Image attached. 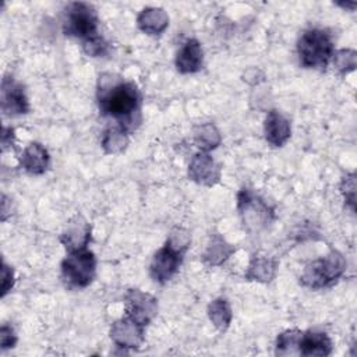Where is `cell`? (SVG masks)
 <instances>
[{
	"label": "cell",
	"mask_w": 357,
	"mask_h": 357,
	"mask_svg": "<svg viewBox=\"0 0 357 357\" xmlns=\"http://www.w3.org/2000/svg\"><path fill=\"white\" fill-rule=\"evenodd\" d=\"M96 99L102 116L110 117L128 132L141 121V92L134 81L103 74L99 77Z\"/></svg>",
	"instance_id": "1"
},
{
	"label": "cell",
	"mask_w": 357,
	"mask_h": 357,
	"mask_svg": "<svg viewBox=\"0 0 357 357\" xmlns=\"http://www.w3.org/2000/svg\"><path fill=\"white\" fill-rule=\"evenodd\" d=\"M190 243L191 238L185 230L176 229L170 233L163 247L153 254L149 265V275L156 283L166 284L174 278L183 264Z\"/></svg>",
	"instance_id": "2"
},
{
	"label": "cell",
	"mask_w": 357,
	"mask_h": 357,
	"mask_svg": "<svg viewBox=\"0 0 357 357\" xmlns=\"http://www.w3.org/2000/svg\"><path fill=\"white\" fill-rule=\"evenodd\" d=\"M335 43L332 35L321 28H310L297 40V56L304 68L326 70L333 59Z\"/></svg>",
	"instance_id": "3"
},
{
	"label": "cell",
	"mask_w": 357,
	"mask_h": 357,
	"mask_svg": "<svg viewBox=\"0 0 357 357\" xmlns=\"http://www.w3.org/2000/svg\"><path fill=\"white\" fill-rule=\"evenodd\" d=\"M343 255L332 250L328 255L307 264L300 275V283L311 290H319L333 286L346 271Z\"/></svg>",
	"instance_id": "4"
},
{
	"label": "cell",
	"mask_w": 357,
	"mask_h": 357,
	"mask_svg": "<svg viewBox=\"0 0 357 357\" xmlns=\"http://www.w3.org/2000/svg\"><path fill=\"white\" fill-rule=\"evenodd\" d=\"M63 32L66 36L79 39L81 45L99 38V17L95 7L84 1L70 3L64 10Z\"/></svg>",
	"instance_id": "5"
},
{
	"label": "cell",
	"mask_w": 357,
	"mask_h": 357,
	"mask_svg": "<svg viewBox=\"0 0 357 357\" xmlns=\"http://www.w3.org/2000/svg\"><path fill=\"white\" fill-rule=\"evenodd\" d=\"M237 211L248 233H259L275 219L273 209L250 188H241L237 192Z\"/></svg>",
	"instance_id": "6"
},
{
	"label": "cell",
	"mask_w": 357,
	"mask_h": 357,
	"mask_svg": "<svg viewBox=\"0 0 357 357\" xmlns=\"http://www.w3.org/2000/svg\"><path fill=\"white\" fill-rule=\"evenodd\" d=\"M60 268L61 279L68 289H85L95 279L96 257L88 248L73 251L61 261Z\"/></svg>",
	"instance_id": "7"
},
{
	"label": "cell",
	"mask_w": 357,
	"mask_h": 357,
	"mask_svg": "<svg viewBox=\"0 0 357 357\" xmlns=\"http://www.w3.org/2000/svg\"><path fill=\"white\" fill-rule=\"evenodd\" d=\"M124 312L128 318L146 326L158 314V298L139 289H128L124 294Z\"/></svg>",
	"instance_id": "8"
},
{
	"label": "cell",
	"mask_w": 357,
	"mask_h": 357,
	"mask_svg": "<svg viewBox=\"0 0 357 357\" xmlns=\"http://www.w3.org/2000/svg\"><path fill=\"white\" fill-rule=\"evenodd\" d=\"M31 105L25 89L15 78L6 75L1 81V112L4 116L15 117L29 113Z\"/></svg>",
	"instance_id": "9"
},
{
	"label": "cell",
	"mask_w": 357,
	"mask_h": 357,
	"mask_svg": "<svg viewBox=\"0 0 357 357\" xmlns=\"http://www.w3.org/2000/svg\"><path fill=\"white\" fill-rule=\"evenodd\" d=\"M109 336L117 347L137 350L145 340V326L124 315L112 324Z\"/></svg>",
	"instance_id": "10"
},
{
	"label": "cell",
	"mask_w": 357,
	"mask_h": 357,
	"mask_svg": "<svg viewBox=\"0 0 357 357\" xmlns=\"http://www.w3.org/2000/svg\"><path fill=\"white\" fill-rule=\"evenodd\" d=\"M222 169L215 159L204 151L197 152L188 165V178L199 185L212 187L220 181Z\"/></svg>",
	"instance_id": "11"
},
{
	"label": "cell",
	"mask_w": 357,
	"mask_h": 357,
	"mask_svg": "<svg viewBox=\"0 0 357 357\" xmlns=\"http://www.w3.org/2000/svg\"><path fill=\"white\" fill-rule=\"evenodd\" d=\"M91 225L81 215H75L60 234V243L68 252L85 250L91 243Z\"/></svg>",
	"instance_id": "12"
},
{
	"label": "cell",
	"mask_w": 357,
	"mask_h": 357,
	"mask_svg": "<svg viewBox=\"0 0 357 357\" xmlns=\"http://www.w3.org/2000/svg\"><path fill=\"white\" fill-rule=\"evenodd\" d=\"M176 70L180 74H195L204 67V50L201 43L190 38L178 49L174 59Z\"/></svg>",
	"instance_id": "13"
},
{
	"label": "cell",
	"mask_w": 357,
	"mask_h": 357,
	"mask_svg": "<svg viewBox=\"0 0 357 357\" xmlns=\"http://www.w3.org/2000/svg\"><path fill=\"white\" fill-rule=\"evenodd\" d=\"M264 135L269 145L275 148L283 146L291 137L290 121L279 110H269L264 120Z\"/></svg>",
	"instance_id": "14"
},
{
	"label": "cell",
	"mask_w": 357,
	"mask_h": 357,
	"mask_svg": "<svg viewBox=\"0 0 357 357\" xmlns=\"http://www.w3.org/2000/svg\"><path fill=\"white\" fill-rule=\"evenodd\" d=\"M50 166V155L40 142H31L20 156V167L33 176H40Z\"/></svg>",
	"instance_id": "15"
},
{
	"label": "cell",
	"mask_w": 357,
	"mask_h": 357,
	"mask_svg": "<svg viewBox=\"0 0 357 357\" xmlns=\"http://www.w3.org/2000/svg\"><path fill=\"white\" fill-rule=\"evenodd\" d=\"M332 340L328 333L321 331H304L301 332L298 342L300 356H329L332 353Z\"/></svg>",
	"instance_id": "16"
},
{
	"label": "cell",
	"mask_w": 357,
	"mask_h": 357,
	"mask_svg": "<svg viewBox=\"0 0 357 357\" xmlns=\"http://www.w3.org/2000/svg\"><path fill=\"white\" fill-rule=\"evenodd\" d=\"M137 26L149 36L160 35L169 26V15L160 7H145L137 15Z\"/></svg>",
	"instance_id": "17"
},
{
	"label": "cell",
	"mask_w": 357,
	"mask_h": 357,
	"mask_svg": "<svg viewBox=\"0 0 357 357\" xmlns=\"http://www.w3.org/2000/svg\"><path fill=\"white\" fill-rule=\"evenodd\" d=\"M236 252V247L225 240L219 233H213L209 237V241L202 252L204 264L209 266H219L226 262Z\"/></svg>",
	"instance_id": "18"
},
{
	"label": "cell",
	"mask_w": 357,
	"mask_h": 357,
	"mask_svg": "<svg viewBox=\"0 0 357 357\" xmlns=\"http://www.w3.org/2000/svg\"><path fill=\"white\" fill-rule=\"evenodd\" d=\"M278 266H279V262L273 258H269L265 255H254L250 259L244 278L252 282L269 283L276 276Z\"/></svg>",
	"instance_id": "19"
},
{
	"label": "cell",
	"mask_w": 357,
	"mask_h": 357,
	"mask_svg": "<svg viewBox=\"0 0 357 357\" xmlns=\"http://www.w3.org/2000/svg\"><path fill=\"white\" fill-rule=\"evenodd\" d=\"M130 142V132L119 124L109 126L103 130L100 138V146L109 155L121 153Z\"/></svg>",
	"instance_id": "20"
},
{
	"label": "cell",
	"mask_w": 357,
	"mask_h": 357,
	"mask_svg": "<svg viewBox=\"0 0 357 357\" xmlns=\"http://www.w3.org/2000/svg\"><path fill=\"white\" fill-rule=\"evenodd\" d=\"M206 312H208L211 322L213 324V326L218 331L225 332L229 329L231 319H233V311L226 298L219 297V298H215L213 301H211Z\"/></svg>",
	"instance_id": "21"
},
{
	"label": "cell",
	"mask_w": 357,
	"mask_h": 357,
	"mask_svg": "<svg viewBox=\"0 0 357 357\" xmlns=\"http://www.w3.org/2000/svg\"><path fill=\"white\" fill-rule=\"evenodd\" d=\"M192 135L195 145L204 152H209L218 148L222 141L220 132L213 123H202L195 126Z\"/></svg>",
	"instance_id": "22"
},
{
	"label": "cell",
	"mask_w": 357,
	"mask_h": 357,
	"mask_svg": "<svg viewBox=\"0 0 357 357\" xmlns=\"http://www.w3.org/2000/svg\"><path fill=\"white\" fill-rule=\"evenodd\" d=\"M303 331L298 329H287L278 335L275 344L276 356H291L298 354V342Z\"/></svg>",
	"instance_id": "23"
},
{
	"label": "cell",
	"mask_w": 357,
	"mask_h": 357,
	"mask_svg": "<svg viewBox=\"0 0 357 357\" xmlns=\"http://www.w3.org/2000/svg\"><path fill=\"white\" fill-rule=\"evenodd\" d=\"M333 66L340 75L351 73L357 66V53L353 49H340L335 52Z\"/></svg>",
	"instance_id": "24"
},
{
	"label": "cell",
	"mask_w": 357,
	"mask_h": 357,
	"mask_svg": "<svg viewBox=\"0 0 357 357\" xmlns=\"http://www.w3.org/2000/svg\"><path fill=\"white\" fill-rule=\"evenodd\" d=\"M340 191L344 197V201L354 211V205H356V174L354 173L343 177L340 184Z\"/></svg>",
	"instance_id": "25"
},
{
	"label": "cell",
	"mask_w": 357,
	"mask_h": 357,
	"mask_svg": "<svg viewBox=\"0 0 357 357\" xmlns=\"http://www.w3.org/2000/svg\"><path fill=\"white\" fill-rule=\"evenodd\" d=\"M18 337L15 335V331L13 329V326L3 324L0 328V346L1 350H7V349H13L17 343Z\"/></svg>",
	"instance_id": "26"
},
{
	"label": "cell",
	"mask_w": 357,
	"mask_h": 357,
	"mask_svg": "<svg viewBox=\"0 0 357 357\" xmlns=\"http://www.w3.org/2000/svg\"><path fill=\"white\" fill-rule=\"evenodd\" d=\"M1 297H4L14 286L15 283V275H14V269L11 266H8L6 262H3L1 266Z\"/></svg>",
	"instance_id": "27"
},
{
	"label": "cell",
	"mask_w": 357,
	"mask_h": 357,
	"mask_svg": "<svg viewBox=\"0 0 357 357\" xmlns=\"http://www.w3.org/2000/svg\"><path fill=\"white\" fill-rule=\"evenodd\" d=\"M15 141V134H14V128L11 127H3L1 131V145H3V151H6L7 148H11L14 145Z\"/></svg>",
	"instance_id": "28"
},
{
	"label": "cell",
	"mask_w": 357,
	"mask_h": 357,
	"mask_svg": "<svg viewBox=\"0 0 357 357\" xmlns=\"http://www.w3.org/2000/svg\"><path fill=\"white\" fill-rule=\"evenodd\" d=\"M337 6H342V7H344V8H350V10H353L354 7H356V3H337Z\"/></svg>",
	"instance_id": "29"
}]
</instances>
